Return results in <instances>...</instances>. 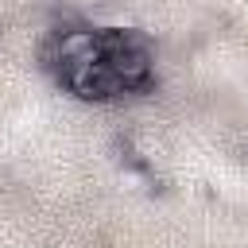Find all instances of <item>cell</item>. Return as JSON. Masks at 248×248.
I'll return each instance as SVG.
<instances>
[{
    "label": "cell",
    "mask_w": 248,
    "mask_h": 248,
    "mask_svg": "<svg viewBox=\"0 0 248 248\" xmlns=\"http://www.w3.org/2000/svg\"><path fill=\"white\" fill-rule=\"evenodd\" d=\"M62 78H66V85H70L78 97H85V101H105V97H112V93H124L105 58H97V62H70V66H62Z\"/></svg>",
    "instance_id": "cell-1"
},
{
    "label": "cell",
    "mask_w": 248,
    "mask_h": 248,
    "mask_svg": "<svg viewBox=\"0 0 248 248\" xmlns=\"http://www.w3.org/2000/svg\"><path fill=\"white\" fill-rule=\"evenodd\" d=\"M54 58L62 66L70 62H97L101 58V31H89V27H70L54 39Z\"/></svg>",
    "instance_id": "cell-2"
},
{
    "label": "cell",
    "mask_w": 248,
    "mask_h": 248,
    "mask_svg": "<svg viewBox=\"0 0 248 248\" xmlns=\"http://www.w3.org/2000/svg\"><path fill=\"white\" fill-rule=\"evenodd\" d=\"M112 78L120 81V89H140L147 78H151V54L143 46H128V50H116L105 58Z\"/></svg>",
    "instance_id": "cell-3"
}]
</instances>
